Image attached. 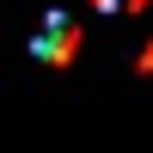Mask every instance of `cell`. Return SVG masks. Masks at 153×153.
<instances>
[{"instance_id":"6da1fadb","label":"cell","mask_w":153,"mask_h":153,"mask_svg":"<svg viewBox=\"0 0 153 153\" xmlns=\"http://www.w3.org/2000/svg\"><path fill=\"white\" fill-rule=\"evenodd\" d=\"M31 49H37L43 61H68V55H74V19H61V12H49Z\"/></svg>"},{"instance_id":"7a4b0ae2","label":"cell","mask_w":153,"mask_h":153,"mask_svg":"<svg viewBox=\"0 0 153 153\" xmlns=\"http://www.w3.org/2000/svg\"><path fill=\"white\" fill-rule=\"evenodd\" d=\"M98 6H104V12H141L147 0H98Z\"/></svg>"}]
</instances>
